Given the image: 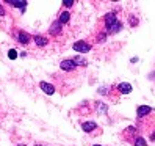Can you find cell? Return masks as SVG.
<instances>
[{"mask_svg":"<svg viewBox=\"0 0 155 146\" xmlns=\"http://www.w3.org/2000/svg\"><path fill=\"white\" fill-rule=\"evenodd\" d=\"M81 129H83L85 132H93L94 129H97V124H96L94 121H88V123H83Z\"/></svg>","mask_w":155,"mask_h":146,"instance_id":"9c48e42d","label":"cell"},{"mask_svg":"<svg viewBox=\"0 0 155 146\" xmlns=\"http://www.w3.org/2000/svg\"><path fill=\"white\" fill-rule=\"evenodd\" d=\"M146 144H147V141H146L143 137H136L135 143H133V146H146Z\"/></svg>","mask_w":155,"mask_h":146,"instance_id":"2e32d148","label":"cell"},{"mask_svg":"<svg viewBox=\"0 0 155 146\" xmlns=\"http://www.w3.org/2000/svg\"><path fill=\"white\" fill-rule=\"evenodd\" d=\"M39 88L44 91L45 94H53V93H55V87L47 83V82H39Z\"/></svg>","mask_w":155,"mask_h":146,"instance_id":"5b68a950","label":"cell"},{"mask_svg":"<svg viewBox=\"0 0 155 146\" xmlns=\"http://www.w3.org/2000/svg\"><path fill=\"white\" fill-rule=\"evenodd\" d=\"M93 146H102V144H93Z\"/></svg>","mask_w":155,"mask_h":146,"instance_id":"603a6c76","label":"cell"},{"mask_svg":"<svg viewBox=\"0 0 155 146\" xmlns=\"http://www.w3.org/2000/svg\"><path fill=\"white\" fill-rule=\"evenodd\" d=\"M35 146H44V144H35Z\"/></svg>","mask_w":155,"mask_h":146,"instance_id":"cb8c5ba5","label":"cell"},{"mask_svg":"<svg viewBox=\"0 0 155 146\" xmlns=\"http://www.w3.org/2000/svg\"><path fill=\"white\" fill-rule=\"evenodd\" d=\"M49 32H50L52 35H60V33H61V24H60L58 21H55V22H53V24L50 25Z\"/></svg>","mask_w":155,"mask_h":146,"instance_id":"ba28073f","label":"cell"},{"mask_svg":"<svg viewBox=\"0 0 155 146\" xmlns=\"http://www.w3.org/2000/svg\"><path fill=\"white\" fill-rule=\"evenodd\" d=\"M17 39H19L21 44H28V42H30V35L25 33V32H19V35H17Z\"/></svg>","mask_w":155,"mask_h":146,"instance_id":"30bf717a","label":"cell"},{"mask_svg":"<svg viewBox=\"0 0 155 146\" xmlns=\"http://www.w3.org/2000/svg\"><path fill=\"white\" fill-rule=\"evenodd\" d=\"M149 113H152V108L149 105H140L138 108H136V116L138 118H144V116H147Z\"/></svg>","mask_w":155,"mask_h":146,"instance_id":"3957f363","label":"cell"},{"mask_svg":"<svg viewBox=\"0 0 155 146\" xmlns=\"http://www.w3.org/2000/svg\"><path fill=\"white\" fill-rule=\"evenodd\" d=\"M150 141H155V132L150 135Z\"/></svg>","mask_w":155,"mask_h":146,"instance_id":"7402d4cb","label":"cell"},{"mask_svg":"<svg viewBox=\"0 0 155 146\" xmlns=\"http://www.w3.org/2000/svg\"><path fill=\"white\" fill-rule=\"evenodd\" d=\"M107 110H108V107H107L104 102H97V112H99V113L105 115V113H107Z\"/></svg>","mask_w":155,"mask_h":146,"instance_id":"9a60e30c","label":"cell"},{"mask_svg":"<svg viewBox=\"0 0 155 146\" xmlns=\"http://www.w3.org/2000/svg\"><path fill=\"white\" fill-rule=\"evenodd\" d=\"M104 22H105V29L108 30L110 27H113V25L117 22V17H116L114 13H108V14H105V17H104Z\"/></svg>","mask_w":155,"mask_h":146,"instance_id":"7a4b0ae2","label":"cell"},{"mask_svg":"<svg viewBox=\"0 0 155 146\" xmlns=\"http://www.w3.org/2000/svg\"><path fill=\"white\" fill-rule=\"evenodd\" d=\"M129 22H130V25L132 27H136V25H138V19H136V17L132 14V16H129Z\"/></svg>","mask_w":155,"mask_h":146,"instance_id":"e0dca14e","label":"cell"},{"mask_svg":"<svg viewBox=\"0 0 155 146\" xmlns=\"http://www.w3.org/2000/svg\"><path fill=\"white\" fill-rule=\"evenodd\" d=\"M117 91H119L121 94H130L132 93V85L127 83V82H122V83L117 85Z\"/></svg>","mask_w":155,"mask_h":146,"instance_id":"8992f818","label":"cell"},{"mask_svg":"<svg viewBox=\"0 0 155 146\" xmlns=\"http://www.w3.org/2000/svg\"><path fill=\"white\" fill-rule=\"evenodd\" d=\"M17 146H25V144H17Z\"/></svg>","mask_w":155,"mask_h":146,"instance_id":"d4e9b609","label":"cell"},{"mask_svg":"<svg viewBox=\"0 0 155 146\" xmlns=\"http://www.w3.org/2000/svg\"><path fill=\"white\" fill-rule=\"evenodd\" d=\"M75 2H74V0H66V2H63V5H64V6H68V8H71L72 5H74Z\"/></svg>","mask_w":155,"mask_h":146,"instance_id":"ffe728a7","label":"cell"},{"mask_svg":"<svg viewBox=\"0 0 155 146\" xmlns=\"http://www.w3.org/2000/svg\"><path fill=\"white\" fill-rule=\"evenodd\" d=\"M11 6H14V8H21V10H25L27 8V2L25 0H11V2H8Z\"/></svg>","mask_w":155,"mask_h":146,"instance_id":"8fae6325","label":"cell"},{"mask_svg":"<svg viewBox=\"0 0 155 146\" xmlns=\"http://www.w3.org/2000/svg\"><path fill=\"white\" fill-rule=\"evenodd\" d=\"M74 63H75V66H88V60H85L83 57H75Z\"/></svg>","mask_w":155,"mask_h":146,"instance_id":"5bb4252c","label":"cell"},{"mask_svg":"<svg viewBox=\"0 0 155 146\" xmlns=\"http://www.w3.org/2000/svg\"><path fill=\"white\" fill-rule=\"evenodd\" d=\"M105 39H107V33H100L97 36V42H105Z\"/></svg>","mask_w":155,"mask_h":146,"instance_id":"d6986e66","label":"cell"},{"mask_svg":"<svg viewBox=\"0 0 155 146\" xmlns=\"http://www.w3.org/2000/svg\"><path fill=\"white\" fill-rule=\"evenodd\" d=\"M74 50L75 52H80V53H88L89 50H91V44H88L86 41H77V42H74Z\"/></svg>","mask_w":155,"mask_h":146,"instance_id":"6da1fadb","label":"cell"},{"mask_svg":"<svg viewBox=\"0 0 155 146\" xmlns=\"http://www.w3.org/2000/svg\"><path fill=\"white\" fill-rule=\"evenodd\" d=\"M0 16H5V10H3L2 5H0Z\"/></svg>","mask_w":155,"mask_h":146,"instance_id":"44dd1931","label":"cell"},{"mask_svg":"<svg viewBox=\"0 0 155 146\" xmlns=\"http://www.w3.org/2000/svg\"><path fill=\"white\" fill-rule=\"evenodd\" d=\"M122 27H124V25H122V22H119V21H117V22H116V24H114L113 27H110V29L107 30V33H108V35H113V33H119V32L122 30Z\"/></svg>","mask_w":155,"mask_h":146,"instance_id":"52a82bcc","label":"cell"},{"mask_svg":"<svg viewBox=\"0 0 155 146\" xmlns=\"http://www.w3.org/2000/svg\"><path fill=\"white\" fill-rule=\"evenodd\" d=\"M69 19H71V14H69L68 11H63V13L60 14V19H58V22H60V24H66Z\"/></svg>","mask_w":155,"mask_h":146,"instance_id":"4fadbf2b","label":"cell"},{"mask_svg":"<svg viewBox=\"0 0 155 146\" xmlns=\"http://www.w3.org/2000/svg\"><path fill=\"white\" fill-rule=\"evenodd\" d=\"M8 57H10L11 60H14V58H17V52H16L14 49H10V52H8Z\"/></svg>","mask_w":155,"mask_h":146,"instance_id":"ac0fdd59","label":"cell"},{"mask_svg":"<svg viewBox=\"0 0 155 146\" xmlns=\"http://www.w3.org/2000/svg\"><path fill=\"white\" fill-rule=\"evenodd\" d=\"M60 68L63 71H74L75 69V63H74V60H63L60 63Z\"/></svg>","mask_w":155,"mask_h":146,"instance_id":"277c9868","label":"cell"},{"mask_svg":"<svg viewBox=\"0 0 155 146\" xmlns=\"http://www.w3.org/2000/svg\"><path fill=\"white\" fill-rule=\"evenodd\" d=\"M35 42H36V46H47V38H44V36H41V35H36L35 36Z\"/></svg>","mask_w":155,"mask_h":146,"instance_id":"7c38bea8","label":"cell"}]
</instances>
